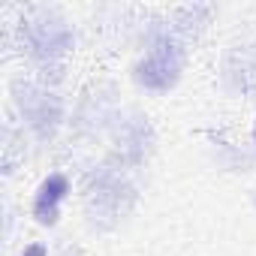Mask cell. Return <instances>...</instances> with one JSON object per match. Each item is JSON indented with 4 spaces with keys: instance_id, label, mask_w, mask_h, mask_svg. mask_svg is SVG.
Returning a JSON list of instances; mask_svg holds the SVG:
<instances>
[{
    "instance_id": "obj_2",
    "label": "cell",
    "mask_w": 256,
    "mask_h": 256,
    "mask_svg": "<svg viewBox=\"0 0 256 256\" xmlns=\"http://www.w3.org/2000/svg\"><path fill=\"white\" fill-rule=\"evenodd\" d=\"M28 256H42V247H30V250H28Z\"/></svg>"
},
{
    "instance_id": "obj_1",
    "label": "cell",
    "mask_w": 256,
    "mask_h": 256,
    "mask_svg": "<svg viewBox=\"0 0 256 256\" xmlns=\"http://www.w3.org/2000/svg\"><path fill=\"white\" fill-rule=\"evenodd\" d=\"M64 193H66V178H64V175H52V178L40 187V193H36V217H40L42 223H54V217H58V202H60Z\"/></svg>"
}]
</instances>
